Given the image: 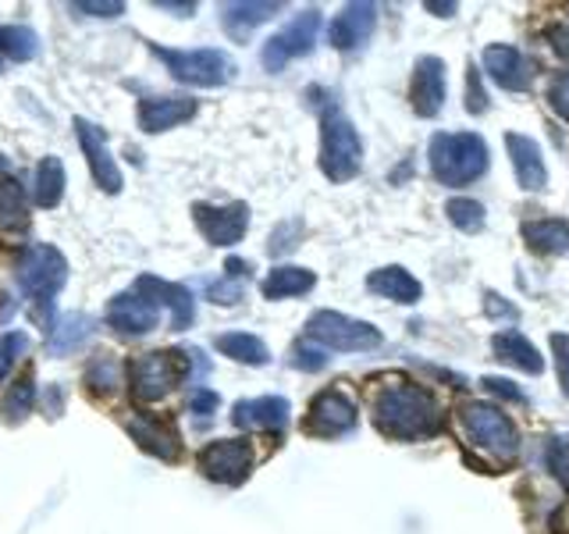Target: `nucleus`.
<instances>
[{
	"label": "nucleus",
	"instance_id": "nucleus-1",
	"mask_svg": "<svg viewBox=\"0 0 569 534\" xmlns=\"http://www.w3.org/2000/svg\"><path fill=\"white\" fill-rule=\"evenodd\" d=\"M373 424L399 442H413L441 432V406L420 385H391L373 396Z\"/></svg>",
	"mask_w": 569,
	"mask_h": 534
},
{
	"label": "nucleus",
	"instance_id": "nucleus-2",
	"mask_svg": "<svg viewBox=\"0 0 569 534\" xmlns=\"http://www.w3.org/2000/svg\"><path fill=\"white\" fill-rule=\"evenodd\" d=\"M427 157L441 186H470L488 171V142L477 132H438L431 136Z\"/></svg>",
	"mask_w": 569,
	"mask_h": 534
},
{
	"label": "nucleus",
	"instance_id": "nucleus-3",
	"mask_svg": "<svg viewBox=\"0 0 569 534\" xmlns=\"http://www.w3.org/2000/svg\"><path fill=\"white\" fill-rule=\"evenodd\" d=\"M363 165V139L356 125L338 111V103H328L320 115V171L331 182H349L360 175Z\"/></svg>",
	"mask_w": 569,
	"mask_h": 534
},
{
	"label": "nucleus",
	"instance_id": "nucleus-4",
	"mask_svg": "<svg viewBox=\"0 0 569 534\" xmlns=\"http://www.w3.org/2000/svg\"><path fill=\"white\" fill-rule=\"evenodd\" d=\"M14 278L22 285V293L29 299H36L43 307V320H47V310L53 307V296L64 289L68 281V260L58 246H47V243H32L22 249V257H18V267H14Z\"/></svg>",
	"mask_w": 569,
	"mask_h": 534
},
{
	"label": "nucleus",
	"instance_id": "nucleus-5",
	"mask_svg": "<svg viewBox=\"0 0 569 534\" xmlns=\"http://www.w3.org/2000/svg\"><path fill=\"white\" fill-rule=\"evenodd\" d=\"M153 58L164 61V68L178 82H189V86H203V89H213V86H224L231 76H236V61L228 58L224 50H213V47H200V50H171V47H160V43H150Z\"/></svg>",
	"mask_w": 569,
	"mask_h": 534
},
{
	"label": "nucleus",
	"instance_id": "nucleus-6",
	"mask_svg": "<svg viewBox=\"0 0 569 534\" xmlns=\"http://www.w3.org/2000/svg\"><path fill=\"white\" fill-rule=\"evenodd\" d=\"M307 338L325 349L338 353H367L381 346V332L367 325V320L346 317L338 310H320L307 320Z\"/></svg>",
	"mask_w": 569,
	"mask_h": 534
},
{
	"label": "nucleus",
	"instance_id": "nucleus-7",
	"mask_svg": "<svg viewBox=\"0 0 569 534\" xmlns=\"http://www.w3.org/2000/svg\"><path fill=\"white\" fill-rule=\"evenodd\" d=\"M186 356L171 353V349H157V353H142L129 364V382H132V396L142 403H157L164 399L168 392L186 378Z\"/></svg>",
	"mask_w": 569,
	"mask_h": 534
},
{
	"label": "nucleus",
	"instance_id": "nucleus-8",
	"mask_svg": "<svg viewBox=\"0 0 569 534\" xmlns=\"http://www.w3.org/2000/svg\"><path fill=\"white\" fill-rule=\"evenodd\" d=\"M459 417H462V424H467L473 445H480V449H488V453L502 456V459H516V453H520V435H516V424L498 406L467 403Z\"/></svg>",
	"mask_w": 569,
	"mask_h": 534
},
{
	"label": "nucleus",
	"instance_id": "nucleus-9",
	"mask_svg": "<svg viewBox=\"0 0 569 534\" xmlns=\"http://www.w3.org/2000/svg\"><path fill=\"white\" fill-rule=\"evenodd\" d=\"M317 36H320V11L307 8L302 14H296L281 32H274L271 40L263 43V53H260L263 68L267 71H281L296 58H307V53L313 50V43H317Z\"/></svg>",
	"mask_w": 569,
	"mask_h": 534
},
{
	"label": "nucleus",
	"instance_id": "nucleus-10",
	"mask_svg": "<svg viewBox=\"0 0 569 534\" xmlns=\"http://www.w3.org/2000/svg\"><path fill=\"white\" fill-rule=\"evenodd\" d=\"M200 471L218 485H242L253 471V449L246 438H218L200 453Z\"/></svg>",
	"mask_w": 569,
	"mask_h": 534
},
{
	"label": "nucleus",
	"instance_id": "nucleus-11",
	"mask_svg": "<svg viewBox=\"0 0 569 534\" xmlns=\"http://www.w3.org/2000/svg\"><path fill=\"white\" fill-rule=\"evenodd\" d=\"M192 221L210 246H236L249 228V207L246 204H224V207L196 204Z\"/></svg>",
	"mask_w": 569,
	"mask_h": 534
},
{
	"label": "nucleus",
	"instance_id": "nucleus-12",
	"mask_svg": "<svg viewBox=\"0 0 569 534\" xmlns=\"http://www.w3.org/2000/svg\"><path fill=\"white\" fill-rule=\"evenodd\" d=\"M352 427H356V403L346 396V392L328 388L310 403V417H307V432L310 435L335 438V435L352 432Z\"/></svg>",
	"mask_w": 569,
	"mask_h": 534
},
{
	"label": "nucleus",
	"instance_id": "nucleus-13",
	"mask_svg": "<svg viewBox=\"0 0 569 534\" xmlns=\"http://www.w3.org/2000/svg\"><path fill=\"white\" fill-rule=\"evenodd\" d=\"M76 132H79V147L89 160V171H93V182L103 192H121V168L111 157V150H107L103 129H97V125L86 118H76Z\"/></svg>",
	"mask_w": 569,
	"mask_h": 534
},
{
	"label": "nucleus",
	"instance_id": "nucleus-14",
	"mask_svg": "<svg viewBox=\"0 0 569 534\" xmlns=\"http://www.w3.org/2000/svg\"><path fill=\"white\" fill-rule=\"evenodd\" d=\"M480 65L491 76L495 86L509 89V93H523L533 79V61H527L516 47H506V43H491L480 53Z\"/></svg>",
	"mask_w": 569,
	"mask_h": 534
},
{
	"label": "nucleus",
	"instance_id": "nucleus-15",
	"mask_svg": "<svg viewBox=\"0 0 569 534\" xmlns=\"http://www.w3.org/2000/svg\"><path fill=\"white\" fill-rule=\"evenodd\" d=\"M136 293L142 299L157 303V307H168L171 310V325L178 332H186L192 320H196V303H192V293L186 289V285H174V281H164V278L142 275L136 281Z\"/></svg>",
	"mask_w": 569,
	"mask_h": 534
},
{
	"label": "nucleus",
	"instance_id": "nucleus-16",
	"mask_svg": "<svg viewBox=\"0 0 569 534\" xmlns=\"http://www.w3.org/2000/svg\"><path fill=\"white\" fill-rule=\"evenodd\" d=\"M124 432H129V438L139 445L142 453H150L157 459H178V453H182V442H178L174 427L157 421L150 414H132L129 421H124Z\"/></svg>",
	"mask_w": 569,
	"mask_h": 534
},
{
	"label": "nucleus",
	"instance_id": "nucleus-17",
	"mask_svg": "<svg viewBox=\"0 0 569 534\" xmlns=\"http://www.w3.org/2000/svg\"><path fill=\"white\" fill-rule=\"evenodd\" d=\"M157 320H160V307L142 299L139 293H121L107 307V325L121 335H147L157 328Z\"/></svg>",
	"mask_w": 569,
	"mask_h": 534
},
{
	"label": "nucleus",
	"instance_id": "nucleus-18",
	"mask_svg": "<svg viewBox=\"0 0 569 534\" xmlns=\"http://www.w3.org/2000/svg\"><path fill=\"white\" fill-rule=\"evenodd\" d=\"M373 26H378V8L367 4V0L363 4H346L342 14L328 26V40L335 50H356L373 36Z\"/></svg>",
	"mask_w": 569,
	"mask_h": 534
},
{
	"label": "nucleus",
	"instance_id": "nucleus-19",
	"mask_svg": "<svg viewBox=\"0 0 569 534\" xmlns=\"http://www.w3.org/2000/svg\"><path fill=\"white\" fill-rule=\"evenodd\" d=\"M413 111L420 118H435L445 103V61L441 58H420L413 68Z\"/></svg>",
	"mask_w": 569,
	"mask_h": 534
},
{
	"label": "nucleus",
	"instance_id": "nucleus-20",
	"mask_svg": "<svg viewBox=\"0 0 569 534\" xmlns=\"http://www.w3.org/2000/svg\"><path fill=\"white\" fill-rule=\"evenodd\" d=\"M506 147H509V157H512L516 182H520L527 192H541L548 186V168H545V157H541L538 142H533L530 136L509 132L506 136Z\"/></svg>",
	"mask_w": 569,
	"mask_h": 534
},
{
	"label": "nucleus",
	"instance_id": "nucleus-21",
	"mask_svg": "<svg viewBox=\"0 0 569 534\" xmlns=\"http://www.w3.org/2000/svg\"><path fill=\"white\" fill-rule=\"evenodd\" d=\"M196 115L192 97H147L139 100V129L142 132H168Z\"/></svg>",
	"mask_w": 569,
	"mask_h": 534
},
{
	"label": "nucleus",
	"instance_id": "nucleus-22",
	"mask_svg": "<svg viewBox=\"0 0 569 534\" xmlns=\"http://www.w3.org/2000/svg\"><path fill=\"white\" fill-rule=\"evenodd\" d=\"M292 406L281 396H260V399H242L231 409V424L236 427H260V432H281L289 424Z\"/></svg>",
	"mask_w": 569,
	"mask_h": 534
},
{
	"label": "nucleus",
	"instance_id": "nucleus-23",
	"mask_svg": "<svg viewBox=\"0 0 569 534\" xmlns=\"http://www.w3.org/2000/svg\"><path fill=\"white\" fill-rule=\"evenodd\" d=\"M281 11V4H274V0H239V4H224L221 8V26L224 32L231 36V40H246L249 32H253L257 26L271 22V18Z\"/></svg>",
	"mask_w": 569,
	"mask_h": 534
},
{
	"label": "nucleus",
	"instance_id": "nucleus-24",
	"mask_svg": "<svg viewBox=\"0 0 569 534\" xmlns=\"http://www.w3.org/2000/svg\"><path fill=\"white\" fill-rule=\"evenodd\" d=\"M367 289L378 293L391 303H417L423 296V285L406 271V267L391 264V267H378V271H370L367 278Z\"/></svg>",
	"mask_w": 569,
	"mask_h": 534
},
{
	"label": "nucleus",
	"instance_id": "nucleus-25",
	"mask_svg": "<svg viewBox=\"0 0 569 534\" xmlns=\"http://www.w3.org/2000/svg\"><path fill=\"white\" fill-rule=\"evenodd\" d=\"M491 349H495L498 360H506V364L520 367V370H527V374H541V370H545L541 353L533 349V343H530L527 335H520V332H498V335L491 338Z\"/></svg>",
	"mask_w": 569,
	"mask_h": 534
},
{
	"label": "nucleus",
	"instance_id": "nucleus-26",
	"mask_svg": "<svg viewBox=\"0 0 569 534\" xmlns=\"http://www.w3.org/2000/svg\"><path fill=\"white\" fill-rule=\"evenodd\" d=\"M317 285V275L307 271V267H274L271 275L263 278V296L267 299H289V296H302Z\"/></svg>",
	"mask_w": 569,
	"mask_h": 534
},
{
	"label": "nucleus",
	"instance_id": "nucleus-27",
	"mask_svg": "<svg viewBox=\"0 0 569 534\" xmlns=\"http://www.w3.org/2000/svg\"><path fill=\"white\" fill-rule=\"evenodd\" d=\"M89 332H93V320H89L86 314H64V317H58V325L50 328L47 349L53 356H64L71 349H79L89 338Z\"/></svg>",
	"mask_w": 569,
	"mask_h": 534
},
{
	"label": "nucleus",
	"instance_id": "nucleus-28",
	"mask_svg": "<svg viewBox=\"0 0 569 534\" xmlns=\"http://www.w3.org/2000/svg\"><path fill=\"white\" fill-rule=\"evenodd\" d=\"M523 239L538 249V254H569V221H559V218L527 221Z\"/></svg>",
	"mask_w": 569,
	"mask_h": 534
},
{
	"label": "nucleus",
	"instance_id": "nucleus-29",
	"mask_svg": "<svg viewBox=\"0 0 569 534\" xmlns=\"http://www.w3.org/2000/svg\"><path fill=\"white\" fill-rule=\"evenodd\" d=\"M218 353L231 356V360L239 364H249V367H263L267 360H271V353H267L263 338L249 335V332H228V335H218Z\"/></svg>",
	"mask_w": 569,
	"mask_h": 534
},
{
	"label": "nucleus",
	"instance_id": "nucleus-30",
	"mask_svg": "<svg viewBox=\"0 0 569 534\" xmlns=\"http://www.w3.org/2000/svg\"><path fill=\"white\" fill-rule=\"evenodd\" d=\"M32 196L40 207H58L64 196V165L61 157H43L40 168H36V186Z\"/></svg>",
	"mask_w": 569,
	"mask_h": 534
},
{
	"label": "nucleus",
	"instance_id": "nucleus-31",
	"mask_svg": "<svg viewBox=\"0 0 569 534\" xmlns=\"http://www.w3.org/2000/svg\"><path fill=\"white\" fill-rule=\"evenodd\" d=\"M26 189L18 186V178L0 175V228H26Z\"/></svg>",
	"mask_w": 569,
	"mask_h": 534
},
{
	"label": "nucleus",
	"instance_id": "nucleus-32",
	"mask_svg": "<svg viewBox=\"0 0 569 534\" xmlns=\"http://www.w3.org/2000/svg\"><path fill=\"white\" fill-rule=\"evenodd\" d=\"M0 53L11 61H32L40 53V36L29 26H0Z\"/></svg>",
	"mask_w": 569,
	"mask_h": 534
},
{
	"label": "nucleus",
	"instance_id": "nucleus-33",
	"mask_svg": "<svg viewBox=\"0 0 569 534\" xmlns=\"http://www.w3.org/2000/svg\"><path fill=\"white\" fill-rule=\"evenodd\" d=\"M86 385H89V392H97V396H111V392L121 385V364L111 353H97L86 367Z\"/></svg>",
	"mask_w": 569,
	"mask_h": 534
},
{
	"label": "nucleus",
	"instance_id": "nucleus-34",
	"mask_svg": "<svg viewBox=\"0 0 569 534\" xmlns=\"http://www.w3.org/2000/svg\"><path fill=\"white\" fill-rule=\"evenodd\" d=\"M32 406H36V385H32V378L26 374V378H18L8 388L4 403H0V414H4L8 424H22L32 414Z\"/></svg>",
	"mask_w": 569,
	"mask_h": 534
},
{
	"label": "nucleus",
	"instance_id": "nucleus-35",
	"mask_svg": "<svg viewBox=\"0 0 569 534\" xmlns=\"http://www.w3.org/2000/svg\"><path fill=\"white\" fill-rule=\"evenodd\" d=\"M445 214L459 231H480L485 228V207L477 200H467V196H456V200L445 204Z\"/></svg>",
	"mask_w": 569,
	"mask_h": 534
},
{
	"label": "nucleus",
	"instance_id": "nucleus-36",
	"mask_svg": "<svg viewBox=\"0 0 569 534\" xmlns=\"http://www.w3.org/2000/svg\"><path fill=\"white\" fill-rule=\"evenodd\" d=\"M289 364L296 367V370H307V374H317V370H325L328 367V349L325 346H317V343H299L296 349H292V356H289Z\"/></svg>",
	"mask_w": 569,
	"mask_h": 534
},
{
	"label": "nucleus",
	"instance_id": "nucleus-37",
	"mask_svg": "<svg viewBox=\"0 0 569 534\" xmlns=\"http://www.w3.org/2000/svg\"><path fill=\"white\" fill-rule=\"evenodd\" d=\"M548 471H551V477L559 481L562 488H569V435H562V438H551L548 442Z\"/></svg>",
	"mask_w": 569,
	"mask_h": 534
},
{
	"label": "nucleus",
	"instance_id": "nucleus-38",
	"mask_svg": "<svg viewBox=\"0 0 569 534\" xmlns=\"http://www.w3.org/2000/svg\"><path fill=\"white\" fill-rule=\"evenodd\" d=\"M299 239H302V221L299 218H292V221H281L274 231H271V257H284V254H292V249L299 246Z\"/></svg>",
	"mask_w": 569,
	"mask_h": 534
},
{
	"label": "nucleus",
	"instance_id": "nucleus-39",
	"mask_svg": "<svg viewBox=\"0 0 569 534\" xmlns=\"http://www.w3.org/2000/svg\"><path fill=\"white\" fill-rule=\"evenodd\" d=\"M76 14H86V18H118L124 14V4L121 0H76V4H68Z\"/></svg>",
	"mask_w": 569,
	"mask_h": 534
},
{
	"label": "nucleus",
	"instance_id": "nucleus-40",
	"mask_svg": "<svg viewBox=\"0 0 569 534\" xmlns=\"http://www.w3.org/2000/svg\"><path fill=\"white\" fill-rule=\"evenodd\" d=\"M26 346H29V338L22 332H8L4 338H0V378H4V374L11 370V364L26 353Z\"/></svg>",
	"mask_w": 569,
	"mask_h": 534
},
{
	"label": "nucleus",
	"instance_id": "nucleus-41",
	"mask_svg": "<svg viewBox=\"0 0 569 534\" xmlns=\"http://www.w3.org/2000/svg\"><path fill=\"white\" fill-rule=\"evenodd\" d=\"M218 392H210V388H196L192 392V399H189V414L196 417V421H210L213 414H218Z\"/></svg>",
	"mask_w": 569,
	"mask_h": 534
},
{
	"label": "nucleus",
	"instance_id": "nucleus-42",
	"mask_svg": "<svg viewBox=\"0 0 569 534\" xmlns=\"http://www.w3.org/2000/svg\"><path fill=\"white\" fill-rule=\"evenodd\" d=\"M480 385H485L491 396H498V399H509V403H527V396L520 388H516V382H509V378H498V374H488V378H480Z\"/></svg>",
	"mask_w": 569,
	"mask_h": 534
},
{
	"label": "nucleus",
	"instance_id": "nucleus-43",
	"mask_svg": "<svg viewBox=\"0 0 569 534\" xmlns=\"http://www.w3.org/2000/svg\"><path fill=\"white\" fill-rule=\"evenodd\" d=\"M551 353H556V370H559V385L569 396V335H551Z\"/></svg>",
	"mask_w": 569,
	"mask_h": 534
},
{
	"label": "nucleus",
	"instance_id": "nucleus-44",
	"mask_svg": "<svg viewBox=\"0 0 569 534\" xmlns=\"http://www.w3.org/2000/svg\"><path fill=\"white\" fill-rule=\"evenodd\" d=\"M207 296L213 303H224V307H231V303H239L242 299V281L239 278H224V281H213Z\"/></svg>",
	"mask_w": 569,
	"mask_h": 534
},
{
	"label": "nucleus",
	"instance_id": "nucleus-45",
	"mask_svg": "<svg viewBox=\"0 0 569 534\" xmlns=\"http://www.w3.org/2000/svg\"><path fill=\"white\" fill-rule=\"evenodd\" d=\"M467 111L470 115H485L488 111V97L480 89V71L470 68V79H467Z\"/></svg>",
	"mask_w": 569,
	"mask_h": 534
},
{
	"label": "nucleus",
	"instance_id": "nucleus-46",
	"mask_svg": "<svg viewBox=\"0 0 569 534\" xmlns=\"http://www.w3.org/2000/svg\"><path fill=\"white\" fill-rule=\"evenodd\" d=\"M551 107L569 121V71H562V76L551 82Z\"/></svg>",
	"mask_w": 569,
	"mask_h": 534
},
{
	"label": "nucleus",
	"instance_id": "nucleus-47",
	"mask_svg": "<svg viewBox=\"0 0 569 534\" xmlns=\"http://www.w3.org/2000/svg\"><path fill=\"white\" fill-rule=\"evenodd\" d=\"M43 403H47V417H58L61 414V403H64V392L58 385H50L43 392Z\"/></svg>",
	"mask_w": 569,
	"mask_h": 534
},
{
	"label": "nucleus",
	"instance_id": "nucleus-48",
	"mask_svg": "<svg viewBox=\"0 0 569 534\" xmlns=\"http://www.w3.org/2000/svg\"><path fill=\"white\" fill-rule=\"evenodd\" d=\"M551 47H556L559 58H569V22H562L559 29H551Z\"/></svg>",
	"mask_w": 569,
	"mask_h": 534
},
{
	"label": "nucleus",
	"instance_id": "nucleus-49",
	"mask_svg": "<svg viewBox=\"0 0 569 534\" xmlns=\"http://www.w3.org/2000/svg\"><path fill=\"white\" fill-rule=\"evenodd\" d=\"M488 314L491 317H516V307H509V303H498V296L495 293H488Z\"/></svg>",
	"mask_w": 569,
	"mask_h": 534
},
{
	"label": "nucleus",
	"instance_id": "nucleus-50",
	"mask_svg": "<svg viewBox=\"0 0 569 534\" xmlns=\"http://www.w3.org/2000/svg\"><path fill=\"white\" fill-rule=\"evenodd\" d=\"M157 8H164V11H178L182 18H189L196 11V4H174V0H157Z\"/></svg>",
	"mask_w": 569,
	"mask_h": 534
},
{
	"label": "nucleus",
	"instance_id": "nucleus-51",
	"mask_svg": "<svg viewBox=\"0 0 569 534\" xmlns=\"http://www.w3.org/2000/svg\"><path fill=\"white\" fill-rule=\"evenodd\" d=\"M427 8H431V11H438L441 18H449V14L456 11V4H435V0H431V4H427Z\"/></svg>",
	"mask_w": 569,
	"mask_h": 534
}]
</instances>
